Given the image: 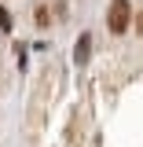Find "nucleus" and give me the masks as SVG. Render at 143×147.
I'll return each instance as SVG.
<instances>
[{"instance_id": "1", "label": "nucleus", "mask_w": 143, "mask_h": 147, "mask_svg": "<svg viewBox=\"0 0 143 147\" xmlns=\"http://www.w3.org/2000/svg\"><path fill=\"white\" fill-rule=\"evenodd\" d=\"M128 18H132V7H128V0H114L107 11V26L110 33H125L128 30Z\"/></svg>"}, {"instance_id": "2", "label": "nucleus", "mask_w": 143, "mask_h": 147, "mask_svg": "<svg viewBox=\"0 0 143 147\" xmlns=\"http://www.w3.org/2000/svg\"><path fill=\"white\" fill-rule=\"evenodd\" d=\"M88 55H92V33H81V37H77V48H73V63L85 66Z\"/></svg>"}, {"instance_id": "3", "label": "nucleus", "mask_w": 143, "mask_h": 147, "mask_svg": "<svg viewBox=\"0 0 143 147\" xmlns=\"http://www.w3.org/2000/svg\"><path fill=\"white\" fill-rule=\"evenodd\" d=\"M0 30H11V15H7L4 7H0Z\"/></svg>"}, {"instance_id": "4", "label": "nucleus", "mask_w": 143, "mask_h": 147, "mask_svg": "<svg viewBox=\"0 0 143 147\" xmlns=\"http://www.w3.org/2000/svg\"><path fill=\"white\" fill-rule=\"evenodd\" d=\"M136 33L143 37V11H140V15H136Z\"/></svg>"}]
</instances>
